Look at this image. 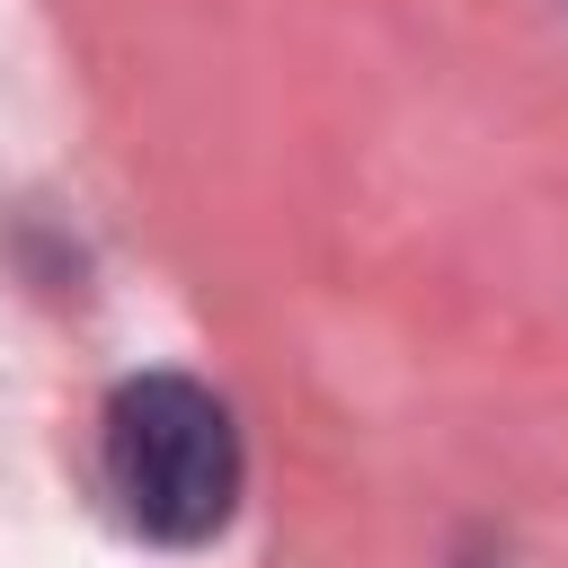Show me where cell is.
I'll return each instance as SVG.
<instances>
[{"instance_id":"6da1fadb","label":"cell","mask_w":568,"mask_h":568,"mask_svg":"<svg viewBox=\"0 0 568 568\" xmlns=\"http://www.w3.org/2000/svg\"><path fill=\"white\" fill-rule=\"evenodd\" d=\"M106 488L151 541H213L240 506V426L186 373H142L106 399Z\"/></svg>"}]
</instances>
